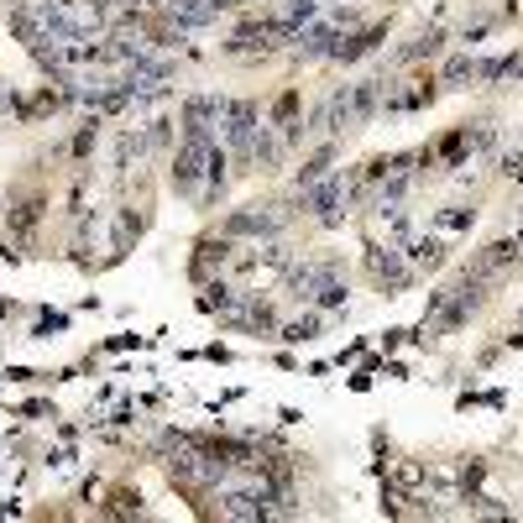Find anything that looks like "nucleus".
<instances>
[{"label": "nucleus", "mask_w": 523, "mask_h": 523, "mask_svg": "<svg viewBox=\"0 0 523 523\" xmlns=\"http://www.w3.org/2000/svg\"><path fill=\"white\" fill-rule=\"evenodd\" d=\"M382 105V79H356V84H346L340 95L320 110V131H346V126H361L372 116V110Z\"/></svg>", "instance_id": "1"}, {"label": "nucleus", "mask_w": 523, "mask_h": 523, "mask_svg": "<svg viewBox=\"0 0 523 523\" xmlns=\"http://www.w3.org/2000/svg\"><path fill=\"white\" fill-rule=\"evenodd\" d=\"M471 309H476V278L461 283V288H445V293H440V299H435V314H429V330H450V325H461Z\"/></svg>", "instance_id": "2"}, {"label": "nucleus", "mask_w": 523, "mask_h": 523, "mask_svg": "<svg viewBox=\"0 0 523 523\" xmlns=\"http://www.w3.org/2000/svg\"><path fill=\"white\" fill-rule=\"evenodd\" d=\"M304 199L320 220H340V210H346V178H320V184L304 189Z\"/></svg>", "instance_id": "3"}, {"label": "nucleus", "mask_w": 523, "mask_h": 523, "mask_svg": "<svg viewBox=\"0 0 523 523\" xmlns=\"http://www.w3.org/2000/svg\"><path fill=\"white\" fill-rule=\"evenodd\" d=\"M283 225V210L267 204V210H246V215H231L225 220V236H272Z\"/></svg>", "instance_id": "4"}, {"label": "nucleus", "mask_w": 523, "mask_h": 523, "mask_svg": "<svg viewBox=\"0 0 523 523\" xmlns=\"http://www.w3.org/2000/svg\"><path fill=\"white\" fill-rule=\"evenodd\" d=\"M440 262H445V241L440 236L408 241V267H440Z\"/></svg>", "instance_id": "5"}, {"label": "nucleus", "mask_w": 523, "mask_h": 523, "mask_svg": "<svg viewBox=\"0 0 523 523\" xmlns=\"http://www.w3.org/2000/svg\"><path fill=\"white\" fill-rule=\"evenodd\" d=\"M518 246H523V241H497V246H487V257L471 267V278H487V272H497L503 262H518Z\"/></svg>", "instance_id": "6"}]
</instances>
